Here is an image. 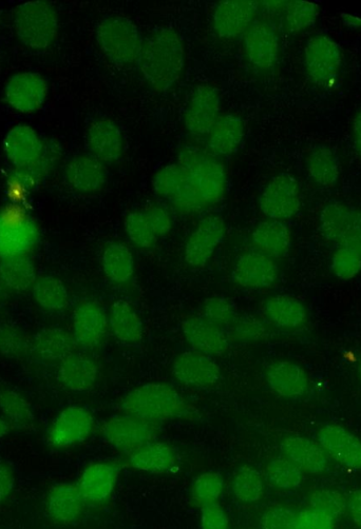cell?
Segmentation results:
<instances>
[{
  "mask_svg": "<svg viewBox=\"0 0 361 529\" xmlns=\"http://www.w3.org/2000/svg\"><path fill=\"white\" fill-rule=\"evenodd\" d=\"M254 250L273 260L282 259L290 251L292 234L283 222L263 221L252 232Z\"/></svg>",
  "mask_w": 361,
  "mask_h": 529,
  "instance_id": "obj_34",
  "label": "cell"
},
{
  "mask_svg": "<svg viewBox=\"0 0 361 529\" xmlns=\"http://www.w3.org/2000/svg\"><path fill=\"white\" fill-rule=\"evenodd\" d=\"M235 498L244 504H253L264 495V479L256 468L250 465L241 466L232 483Z\"/></svg>",
  "mask_w": 361,
  "mask_h": 529,
  "instance_id": "obj_43",
  "label": "cell"
},
{
  "mask_svg": "<svg viewBox=\"0 0 361 529\" xmlns=\"http://www.w3.org/2000/svg\"><path fill=\"white\" fill-rule=\"evenodd\" d=\"M259 2L255 0H226L221 2L213 14V28L216 35L231 41L249 30L256 22Z\"/></svg>",
  "mask_w": 361,
  "mask_h": 529,
  "instance_id": "obj_17",
  "label": "cell"
},
{
  "mask_svg": "<svg viewBox=\"0 0 361 529\" xmlns=\"http://www.w3.org/2000/svg\"><path fill=\"white\" fill-rule=\"evenodd\" d=\"M181 329L189 346L207 356H222L230 347L226 330L202 316L187 318L182 322Z\"/></svg>",
  "mask_w": 361,
  "mask_h": 529,
  "instance_id": "obj_24",
  "label": "cell"
},
{
  "mask_svg": "<svg viewBox=\"0 0 361 529\" xmlns=\"http://www.w3.org/2000/svg\"><path fill=\"white\" fill-rule=\"evenodd\" d=\"M223 488V479L219 474L214 472L201 474L193 484V499L201 507L215 504L222 496Z\"/></svg>",
  "mask_w": 361,
  "mask_h": 529,
  "instance_id": "obj_48",
  "label": "cell"
},
{
  "mask_svg": "<svg viewBox=\"0 0 361 529\" xmlns=\"http://www.w3.org/2000/svg\"><path fill=\"white\" fill-rule=\"evenodd\" d=\"M358 372H359V377H360V380H361V361H360L359 366H358Z\"/></svg>",
  "mask_w": 361,
  "mask_h": 529,
  "instance_id": "obj_62",
  "label": "cell"
},
{
  "mask_svg": "<svg viewBox=\"0 0 361 529\" xmlns=\"http://www.w3.org/2000/svg\"><path fill=\"white\" fill-rule=\"evenodd\" d=\"M125 415L158 425L183 417L189 406L179 391L167 383H147L129 391L122 401Z\"/></svg>",
  "mask_w": 361,
  "mask_h": 529,
  "instance_id": "obj_2",
  "label": "cell"
},
{
  "mask_svg": "<svg viewBox=\"0 0 361 529\" xmlns=\"http://www.w3.org/2000/svg\"><path fill=\"white\" fill-rule=\"evenodd\" d=\"M48 85L45 78L34 72L13 75L8 81L5 96L8 104L23 113L41 109L47 100Z\"/></svg>",
  "mask_w": 361,
  "mask_h": 529,
  "instance_id": "obj_21",
  "label": "cell"
},
{
  "mask_svg": "<svg viewBox=\"0 0 361 529\" xmlns=\"http://www.w3.org/2000/svg\"><path fill=\"white\" fill-rule=\"evenodd\" d=\"M297 513L294 509L277 505L266 511L260 519L261 529H295Z\"/></svg>",
  "mask_w": 361,
  "mask_h": 529,
  "instance_id": "obj_52",
  "label": "cell"
},
{
  "mask_svg": "<svg viewBox=\"0 0 361 529\" xmlns=\"http://www.w3.org/2000/svg\"><path fill=\"white\" fill-rule=\"evenodd\" d=\"M220 111L219 90L209 84L198 85L190 96L185 110V129L195 137H206L221 116Z\"/></svg>",
  "mask_w": 361,
  "mask_h": 529,
  "instance_id": "obj_12",
  "label": "cell"
},
{
  "mask_svg": "<svg viewBox=\"0 0 361 529\" xmlns=\"http://www.w3.org/2000/svg\"><path fill=\"white\" fill-rule=\"evenodd\" d=\"M225 235L220 215H209L190 233L184 248V261L193 268L205 267L214 257Z\"/></svg>",
  "mask_w": 361,
  "mask_h": 529,
  "instance_id": "obj_13",
  "label": "cell"
},
{
  "mask_svg": "<svg viewBox=\"0 0 361 529\" xmlns=\"http://www.w3.org/2000/svg\"><path fill=\"white\" fill-rule=\"evenodd\" d=\"M177 163L204 210L222 201L226 191V172L216 155L208 150L186 147L180 151Z\"/></svg>",
  "mask_w": 361,
  "mask_h": 529,
  "instance_id": "obj_3",
  "label": "cell"
},
{
  "mask_svg": "<svg viewBox=\"0 0 361 529\" xmlns=\"http://www.w3.org/2000/svg\"><path fill=\"white\" fill-rule=\"evenodd\" d=\"M101 434L110 446L131 454L155 441L157 425L124 414L108 419L101 428Z\"/></svg>",
  "mask_w": 361,
  "mask_h": 529,
  "instance_id": "obj_11",
  "label": "cell"
},
{
  "mask_svg": "<svg viewBox=\"0 0 361 529\" xmlns=\"http://www.w3.org/2000/svg\"><path fill=\"white\" fill-rule=\"evenodd\" d=\"M285 26L291 33H300L314 26L318 8L309 2H291L285 7Z\"/></svg>",
  "mask_w": 361,
  "mask_h": 529,
  "instance_id": "obj_47",
  "label": "cell"
},
{
  "mask_svg": "<svg viewBox=\"0 0 361 529\" xmlns=\"http://www.w3.org/2000/svg\"><path fill=\"white\" fill-rule=\"evenodd\" d=\"M36 279L34 264L27 256L0 259V282L10 291H27Z\"/></svg>",
  "mask_w": 361,
  "mask_h": 529,
  "instance_id": "obj_40",
  "label": "cell"
},
{
  "mask_svg": "<svg viewBox=\"0 0 361 529\" xmlns=\"http://www.w3.org/2000/svg\"><path fill=\"white\" fill-rule=\"evenodd\" d=\"M259 207L271 221L283 222L295 217L301 207L300 188L291 174H278L261 192Z\"/></svg>",
  "mask_w": 361,
  "mask_h": 529,
  "instance_id": "obj_9",
  "label": "cell"
},
{
  "mask_svg": "<svg viewBox=\"0 0 361 529\" xmlns=\"http://www.w3.org/2000/svg\"><path fill=\"white\" fill-rule=\"evenodd\" d=\"M86 503L78 485L60 483L49 489L46 509L54 522L69 525L81 518Z\"/></svg>",
  "mask_w": 361,
  "mask_h": 529,
  "instance_id": "obj_29",
  "label": "cell"
},
{
  "mask_svg": "<svg viewBox=\"0 0 361 529\" xmlns=\"http://www.w3.org/2000/svg\"><path fill=\"white\" fill-rule=\"evenodd\" d=\"M25 332L14 324L0 323V355L7 358H19L30 349Z\"/></svg>",
  "mask_w": 361,
  "mask_h": 529,
  "instance_id": "obj_46",
  "label": "cell"
},
{
  "mask_svg": "<svg viewBox=\"0 0 361 529\" xmlns=\"http://www.w3.org/2000/svg\"><path fill=\"white\" fill-rule=\"evenodd\" d=\"M331 267L338 279L348 281L355 278L360 272L361 258L354 251L337 246L332 257Z\"/></svg>",
  "mask_w": 361,
  "mask_h": 529,
  "instance_id": "obj_51",
  "label": "cell"
},
{
  "mask_svg": "<svg viewBox=\"0 0 361 529\" xmlns=\"http://www.w3.org/2000/svg\"><path fill=\"white\" fill-rule=\"evenodd\" d=\"M152 188L160 199L182 213L204 211L197 194L190 187L182 167L177 162L163 167L156 173Z\"/></svg>",
  "mask_w": 361,
  "mask_h": 529,
  "instance_id": "obj_10",
  "label": "cell"
},
{
  "mask_svg": "<svg viewBox=\"0 0 361 529\" xmlns=\"http://www.w3.org/2000/svg\"><path fill=\"white\" fill-rule=\"evenodd\" d=\"M101 263L105 277L114 284H127L135 276V256L123 243L113 242L106 245Z\"/></svg>",
  "mask_w": 361,
  "mask_h": 529,
  "instance_id": "obj_37",
  "label": "cell"
},
{
  "mask_svg": "<svg viewBox=\"0 0 361 529\" xmlns=\"http://www.w3.org/2000/svg\"><path fill=\"white\" fill-rule=\"evenodd\" d=\"M317 441L323 452L335 462L361 470V441L344 426L328 424L321 427Z\"/></svg>",
  "mask_w": 361,
  "mask_h": 529,
  "instance_id": "obj_20",
  "label": "cell"
},
{
  "mask_svg": "<svg viewBox=\"0 0 361 529\" xmlns=\"http://www.w3.org/2000/svg\"><path fill=\"white\" fill-rule=\"evenodd\" d=\"M265 381L273 393L284 399H299L306 395L309 389L306 370L290 361L272 363L266 368Z\"/></svg>",
  "mask_w": 361,
  "mask_h": 529,
  "instance_id": "obj_28",
  "label": "cell"
},
{
  "mask_svg": "<svg viewBox=\"0 0 361 529\" xmlns=\"http://www.w3.org/2000/svg\"><path fill=\"white\" fill-rule=\"evenodd\" d=\"M245 135V126L235 114L221 115L206 136L207 149L218 156H230L238 151Z\"/></svg>",
  "mask_w": 361,
  "mask_h": 529,
  "instance_id": "obj_33",
  "label": "cell"
},
{
  "mask_svg": "<svg viewBox=\"0 0 361 529\" xmlns=\"http://www.w3.org/2000/svg\"><path fill=\"white\" fill-rule=\"evenodd\" d=\"M295 529H334V520L316 509H303L297 513Z\"/></svg>",
  "mask_w": 361,
  "mask_h": 529,
  "instance_id": "obj_53",
  "label": "cell"
},
{
  "mask_svg": "<svg viewBox=\"0 0 361 529\" xmlns=\"http://www.w3.org/2000/svg\"><path fill=\"white\" fill-rule=\"evenodd\" d=\"M201 316L225 330L237 319L234 305L218 297L209 298L204 302Z\"/></svg>",
  "mask_w": 361,
  "mask_h": 529,
  "instance_id": "obj_50",
  "label": "cell"
},
{
  "mask_svg": "<svg viewBox=\"0 0 361 529\" xmlns=\"http://www.w3.org/2000/svg\"><path fill=\"white\" fill-rule=\"evenodd\" d=\"M353 140L356 152L361 155V110L356 114L354 119Z\"/></svg>",
  "mask_w": 361,
  "mask_h": 529,
  "instance_id": "obj_57",
  "label": "cell"
},
{
  "mask_svg": "<svg viewBox=\"0 0 361 529\" xmlns=\"http://www.w3.org/2000/svg\"><path fill=\"white\" fill-rule=\"evenodd\" d=\"M202 529H230V519L224 509L218 504L202 507Z\"/></svg>",
  "mask_w": 361,
  "mask_h": 529,
  "instance_id": "obj_54",
  "label": "cell"
},
{
  "mask_svg": "<svg viewBox=\"0 0 361 529\" xmlns=\"http://www.w3.org/2000/svg\"><path fill=\"white\" fill-rule=\"evenodd\" d=\"M346 24L347 25H353V23H355V25H357L356 23H358L360 26H361V19L357 18V17H353L349 14H346Z\"/></svg>",
  "mask_w": 361,
  "mask_h": 529,
  "instance_id": "obj_61",
  "label": "cell"
},
{
  "mask_svg": "<svg viewBox=\"0 0 361 529\" xmlns=\"http://www.w3.org/2000/svg\"><path fill=\"white\" fill-rule=\"evenodd\" d=\"M171 374L185 387L212 388L221 379V368L211 356L196 350L182 352L171 366Z\"/></svg>",
  "mask_w": 361,
  "mask_h": 529,
  "instance_id": "obj_15",
  "label": "cell"
},
{
  "mask_svg": "<svg viewBox=\"0 0 361 529\" xmlns=\"http://www.w3.org/2000/svg\"><path fill=\"white\" fill-rule=\"evenodd\" d=\"M119 469L110 463H93L85 468L78 487L87 503H102L113 493Z\"/></svg>",
  "mask_w": 361,
  "mask_h": 529,
  "instance_id": "obj_31",
  "label": "cell"
},
{
  "mask_svg": "<svg viewBox=\"0 0 361 529\" xmlns=\"http://www.w3.org/2000/svg\"><path fill=\"white\" fill-rule=\"evenodd\" d=\"M100 377V366L95 359L80 352H73L59 364L57 379L66 389L73 393H86L97 385Z\"/></svg>",
  "mask_w": 361,
  "mask_h": 529,
  "instance_id": "obj_27",
  "label": "cell"
},
{
  "mask_svg": "<svg viewBox=\"0 0 361 529\" xmlns=\"http://www.w3.org/2000/svg\"><path fill=\"white\" fill-rule=\"evenodd\" d=\"M97 42L108 60L119 67L137 65L144 42L139 28L124 16H109L97 28Z\"/></svg>",
  "mask_w": 361,
  "mask_h": 529,
  "instance_id": "obj_4",
  "label": "cell"
},
{
  "mask_svg": "<svg viewBox=\"0 0 361 529\" xmlns=\"http://www.w3.org/2000/svg\"><path fill=\"white\" fill-rule=\"evenodd\" d=\"M109 328V318L104 308L95 301H81L73 310L72 336L76 345L93 350L104 343Z\"/></svg>",
  "mask_w": 361,
  "mask_h": 529,
  "instance_id": "obj_16",
  "label": "cell"
},
{
  "mask_svg": "<svg viewBox=\"0 0 361 529\" xmlns=\"http://www.w3.org/2000/svg\"><path fill=\"white\" fill-rule=\"evenodd\" d=\"M109 328L113 336L126 345H138L144 337V326L139 313L126 300H118L112 304Z\"/></svg>",
  "mask_w": 361,
  "mask_h": 529,
  "instance_id": "obj_36",
  "label": "cell"
},
{
  "mask_svg": "<svg viewBox=\"0 0 361 529\" xmlns=\"http://www.w3.org/2000/svg\"><path fill=\"white\" fill-rule=\"evenodd\" d=\"M129 464L140 472L161 475L171 472L178 462L173 447L151 441L129 454Z\"/></svg>",
  "mask_w": 361,
  "mask_h": 529,
  "instance_id": "obj_35",
  "label": "cell"
},
{
  "mask_svg": "<svg viewBox=\"0 0 361 529\" xmlns=\"http://www.w3.org/2000/svg\"><path fill=\"white\" fill-rule=\"evenodd\" d=\"M347 501V511L355 525L361 529V489H356L349 494Z\"/></svg>",
  "mask_w": 361,
  "mask_h": 529,
  "instance_id": "obj_56",
  "label": "cell"
},
{
  "mask_svg": "<svg viewBox=\"0 0 361 529\" xmlns=\"http://www.w3.org/2000/svg\"><path fill=\"white\" fill-rule=\"evenodd\" d=\"M307 171L310 179L319 187L333 188L336 186L340 165L336 154L328 147L314 148L307 158Z\"/></svg>",
  "mask_w": 361,
  "mask_h": 529,
  "instance_id": "obj_39",
  "label": "cell"
},
{
  "mask_svg": "<svg viewBox=\"0 0 361 529\" xmlns=\"http://www.w3.org/2000/svg\"><path fill=\"white\" fill-rule=\"evenodd\" d=\"M231 343H256L269 337V329L255 317L236 319L226 330Z\"/></svg>",
  "mask_w": 361,
  "mask_h": 529,
  "instance_id": "obj_45",
  "label": "cell"
},
{
  "mask_svg": "<svg viewBox=\"0 0 361 529\" xmlns=\"http://www.w3.org/2000/svg\"><path fill=\"white\" fill-rule=\"evenodd\" d=\"M32 295L36 304L47 311H63L70 303L66 285L52 276L37 278L32 287Z\"/></svg>",
  "mask_w": 361,
  "mask_h": 529,
  "instance_id": "obj_41",
  "label": "cell"
},
{
  "mask_svg": "<svg viewBox=\"0 0 361 529\" xmlns=\"http://www.w3.org/2000/svg\"><path fill=\"white\" fill-rule=\"evenodd\" d=\"M86 146L91 156L102 164L119 163L124 155L125 141L120 127L109 119L93 121L86 130Z\"/></svg>",
  "mask_w": 361,
  "mask_h": 529,
  "instance_id": "obj_18",
  "label": "cell"
},
{
  "mask_svg": "<svg viewBox=\"0 0 361 529\" xmlns=\"http://www.w3.org/2000/svg\"><path fill=\"white\" fill-rule=\"evenodd\" d=\"M9 161L18 171H26L42 161L46 148L36 131L19 125L9 131L4 142Z\"/></svg>",
  "mask_w": 361,
  "mask_h": 529,
  "instance_id": "obj_23",
  "label": "cell"
},
{
  "mask_svg": "<svg viewBox=\"0 0 361 529\" xmlns=\"http://www.w3.org/2000/svg\"><path fill=\"white\" fill-rule=\"evenodd\" d=\"M173 218L161 205L149 204L126 215L124 227L128 240L140 249L154 247L173 229Z\"/></svg>",
  "mask_w": 361,
  "mask_h": 529,
  "instance_id": "obj_7",
  "label": "cell"
},
{
  "mask_svg": "<svg viewBox=\"0 0 361 529\" xmlns=\"http://www.w3.org/2000/svg\"><path fill=\"white\" fill-rule=\"evenodd\" d=\"M10 290L0 282V308L4 307L9 301Z\"/></svg>",
  "mask_w": 361,
  "mask_h": 529,
  "instance_id": "obj_59",
  "label": "cell"
},
{
  "mask_svg": "<svg viewBox=\"0 0 361 529\" xmlns=\"http://www.w3.org/2000/svg\"><path fill=\"white\" fill-rule=\"evenodd\" d=\"M138 65L152 90L158 94L168 92L179 81L185 65L180 34L170 28L152 33L143 44Z\"/></svg>",
  "mask_w": 361,
  "mask_h": 529,
  "instance_id": "obj_1",
  "label": "cell"
},
{
  "mask_svg": "<svg viewBox=\"0 0 361 529\" xmlns=\"http://www.w3.org/2000/svg\"><path fill=\"white\" fill-rule=\"evenodd\" d=\"M337 246L346 247L354 251L357 254V256L361 258V233L353 235V237H350L346 239L345 241H342Z\"/></svg>",
  "mask_w": 361,
  "mask_h": 529,
  "instance_id": "obj_58",
  "label": "cell"
},
{
  "mask_svg": "<svg viewBox=\"0 0 361 529\" xmlns=\"http://www.w3.org/2000/svg\"><path fill=\"white\" fill-rule=\"evenodd\" d=\"M94 427L95 420L89 409L78 405L69 406L53 421L48 442L57 449L73 447L87 440Z\"/></svg>",
  "mask_w": 361,
  "mask_h": 529,
  "instance_id": "obj_14",
  "label": "cell"
},
{
  "mask_svg": "<svg viewBox=\"0 0 361 529\" xmlns=\"http://www.w3.org/2000/svg\"><path fill=\"white\" fill-rule=\"evenodd\" d=\"M319 228L323 237L338 245L361 233V208L331 203L320 213Z\"/></svg>",
  "mask_w": 361,
  "mask_h": 529,
  "instance_id": "obj_25",
  "label": "cell"
},
{
  "mask_svg": "<svg viewBox=\"0 0 361 529\" xmlns=\"http://www.w3.org/2000/svg\"><path fill=\"white\" fill-rule=\"evenodd\" d=\"M65 179L70 188L79 193L102 191L108 182L104 164L90 154L74 156L65 167Z\"/></svg>",
  "mask_w": 361,
  "mask_h": 529,
  "instance_id": "obj_26",
  "label": "cell"
},
{
  "mask_svg": "<svg viewBox=\"0 0 361 529\" xmlns=\"http://www.w3.org/2000/svg\"><path fill=\"white\" fill-rule=\"evenodd\" d=\"M0 411L11 427L29 429L34 425V413L30 402L13 389L0 391Z\"/></svg>",
  "mask_w": 361,
  "mask_h": 529,
  "instance_id": "obj_42",
  "label": "cell"
},
{
  "mask_svg": "<svg viewBox=\"0 0 361 529\" xmlns=\"http://www.w3.org/2000/svg\"><path fill=\"white\" fill-rule=\"evenodd\" d=\"M342 65L340 47L327 35L312 36L304 48V68L317 86L331 87Z\"/></svg>",
  "mask_w": 361,
  "mask_h": 529,
  "instance_id": "obj_8",
  "label": "cell"
},
{
  "mask_svg": "<svg viewBox=\"0 0 361 529\" xmlns=\"http://www.w3.org/2000/svg\"><path fill=\"white\" fill-rule=\"evenodd\" d=\"M10 424L4 417H0V439L5 438L10 431Z\"/></svg>",
  "mask_w": 361,
  "mask_h": 529,
  "instance_id": "obj_60",
  "label": "cell"
},
{
  "mask_svg": "<svg viewBox=\"0 0 361 529\" xmlns=\"http://www.w3.org/2000/svg\"><path fill=\"white\" fill-rule=\"evenodd\" d=\"M243 50L254 68L272 70L279 57V39L275 29L268 23L255 22L243 35Z\"/></svg>",
  "mask_w": 361,
  "mask_h": 529,
  "instance_id": "obj_19",
  "label": "cell"
},
{
  "mask_svg": "<svg viewBox=\"0 0 361 529\" xmlns=\"http://www.w3.org/2000/svg\"><path fill=\"white\" fill-rule=\"evenodd\" d=\"M15 486L13 470L5 463L0 462V503L9 498Z\"/></svg>",
  "mask_w": 361,
  "mask_h": 529,
  "instance_id": "obj_55",
  "label": "cell"
},
{
  "mask_svg": "<svg viewBox=\"0 0 361 529\" xmlns=\"http://www.w3.org/2000/svg\"><path fill=\"white\" fill-rule=\"evenodd\" d=\"M14 27L23 44L34 50H44L55 41L59 16L49 3L29 2L16 10Z\"/></svg>",
  "mask_w": 361,
  "mask_h": 529,
  "instance_id": "obj_5",
  "label": "cell"
},
{
  "mask_svg": "<svg viewBox=\"0 0 361 529\" xmlns=\"http://www.w3.org/2000/svg\"><path fill=\"white\" fill-rule=\"evenodd\" d=\"M264 312L272 324L283 329H296L307 321L306 307L298 299L287 295L270 298L264 304Z\"/></svg>",
  "mask_w": 361,
  "mask_h": 529,
  "instance_id": "obj_38",
  "label": "cell"
},
{
  "mask_svg": "<svg viewBox=\"0 0 361 529\" xmlns=\"http://www.w3.org/2000/svg\"><path fill=\"white\" fill-rule=\"evenodd\" d=\"M40 238L30 214L21 206L0 210V259L27 256Z\"/></svg>",
  "mask_w": 361,
  "mask_h": 529,
  "instance_id": "obj_6",
  "label": "cell"
},
{
  "mask_svg": "<svg viewBox=\"0 0 361 529\" xmlns=\"http://www.w3.org/2000/svg\"><path fill=\"white\" fill-rule=\"evenodd\" d=\"M285 459L293 462L303 473L320 475L329 467V457L320 445L308 438L292 436L280 445Z\"/></svg>",
  "mask_w": 361,
  "mask_h": 529,
  "instance_id": "obj_30",
  "label": "cell"
},
{
  "mask_svg": "<svg viewBox=\"0 0 361 529\" xmlns=\"http://www.w3.org/2000/svg\"><path fill=\"white\" fill-rule=\"evenodd\" d=\"M310 508L328 515L334 521L347 511V501L339 492L332 489H320L310 497Z\"/></svg>",
  "mask_w": 361,
  "mask_h": 529,
  "instance_id": "obj_49",
  "label": "cell"
},
{
  "mask_svg": "<svg viewBox=\"0 0 361 529\" xmlns=\"http://www.w3.org/2000/svg\"><path fill=\"white\" fill-rule=\"evenodd\" d=\"M264 478L271 486L281 491H292L303 482V472L288 459L276 458L265 467Z\"/></svg>",
  "mask_w": 361,
  "mask_h": 529,
  "instance_id": "obj_44",
  "label": "cell"
},
{
  "mask_svg": "<svg viewBox=\"0 0 361 529\" xmlns=\"http://www.w3.org/2000/svg\"><path fill=\"white\" fill-rule=\"evenodd\" d=\"M75 346L69 331L62 327H48L36 333L30 348L41 361L60 364L73 354Z\"/></svg>",
  "mask_w": 361,
  "mask_h": 529,
  "instance_id": "obj_32",
  "label": "cell"
},
{
  "mask_svg": "<svg viewBox=\"0 0 361 529\" xmlns=\"http://www.w3.org/2000/svg\"><path fill=\"white\" fill-rule=\"evenodd\" d=\"M232 279L245 289L269 288L278 279V267L273 259L256 250L244 252L234 265Z\"/></svg>",
  "mask_w": 361,
  "mask_h": 529,
  "instance_id": "obj_22",
  "label": "cell"
}]
</instances>
